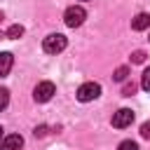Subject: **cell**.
<instances>
[{
    "label": "cell",
    "mask_w": 150,
    "mask_h": 150,
    "mask_svg": "<svg viewBox=\"0 0 150 150\" xmlns=\"http://www.w3.org/2000/svg\"><path fill=\"white\" fill-rule=\"evenodd\" d=\"M68 47V40H66V35H61V33H49L45 40H42V49L47 52V54H59V52H63Z\"/></svg>",
    "instance_id": "obj_1"
},
{
    "label": "cell",
    "mask_w": 150,
    "mask_h": 150,
    "mask_svg": "<svg viewBox=\"0 0 150 150\" xmlns=\"http://www.w3.org/2000/svg\"><path fill=\"white\" fill-rule=\"evenodd\" d=\"M84 19H87V12H84V7H80V5L68 7L66 14H63V21H66L68 28H77V26H82Z\"/></svg>",
    "instance_id": "obj_2"
},
{
    "label": "cell",
    "mask_w": 150,
    "mask_h": 150,
    "mask_svg": "<svg viewBox=\"0 0 150 150\" xmlns=\"http://www.w3.org/2000/svg\"><path fill=\"white\" fill-rule=\"evenodd\" d=\"M54 94H56V87H54V82H49V80L38 82V87L33 89V98H35V103H47V101H52Z\"/></svg>",
    "instance_id": "obj_3"
},
{
    "label": "cell",
    "mask_w": 150,
    "mask_h": 150,
    "mask_svg": "<svg viewBox=\"0 0 150 150\" xmlns=\"http://www.w3.org/2000/svg\"><path fill=\"white\" fill-rule=\"evenodd\" d=\"M98 96H101V84L98 82H84V84L77 87V101H82V103H89Z\"/></svg>",
    "instance_id": "obj_4"
},
{
    "label": "cell",
    "mask_w": 150,
    "mask_h": 150,
    "mask_svg": "<svg viewBox=\"0 0 150 150\" xmlns=\"http://www.w3.org/2000/svg\"><path fill=\"white\" fill-rule=\"evenodd\" d=\"M134 122V110L131 108H120L115 115H112V127H117V129H124V127H129Z\"/></svg>",
    "instance_id": "obj_5"
},
{
    "label": "cell",
    "mask_w": 150,
    "mask_h": 150,
    "mask_svg": "<svg viewBox=\"0 0 150 150\" xmlns=\"http://www.w3.org/2000/svg\"><path fill=\"white\" fill-rule=\"evenodd\" d=\"M23 148V138L19 134H9L0 141V150H21Z\"/></svg>",
    "instance_id": "obj_6"
},
{
    "label": "cell",
    "mask_w": 150,
    "mask_h": 150,
    "mask_svg": "<svg viewBox=\"0 0 150 150\" xmlns=\"http://www.w3.org/2000/svg\"><path fill=\"white\" fill-rule=\"evenodd\" d=\"M148 26H150V14H145V12H141V14H136L131 19V28L134 30H145Z\"/></svg>",
    "instance_id": "obj_7"
},
{
    "label": "cell",
    "mask_w": 150,
    "mask_h": 150,
    "mask_svg": "<svg viewBox=\"0 0 150 150\" xmlns=\"http://www.w3.org/2000/svg\"><path fill=\"white\" fill-rule=\"evenodd\" d=\"M12 63H14V56L9 52H0V77H5L12 70Z\"/></svg>",
    "instance_id": "obj_8"
},
{
    "label": "cell",
    "mask_w": 150,
    "mask_h": 150,
    "mask_svg": "<svg viewBox=\"0 0 150 150\" xmlns=\"http://www.w3.org/2000/svg\"><path fill=\"white\" fill-rule=\"evenodd\" d=\"M21 35H23V26H21V23L9 26V28H7V33H5V38H12V40H16V38H21Z\"/></svg>",
    "instance_id": "obj_9"
},
{
    "label": "cell",
    "mask_w": 150,
    "mask_h": 150,
    "mask_svg": "<svg viewBox=\"0 0 150 150\" xmlns=\"http://www.w3.org/2000/svg\"><path fill=\"white\" fill-rule=\"evenodd\" d=\"M127 75H129V68H127V66H120V68L115 70V75H112V77H115L117 82H124V80H127Z\"/></svg>",
    "instance_id": "obj_10"
},
{
    "label": "cell",
    "mask_w": 150,
    "mask_h": 150,
    "mask_svg": "<svg viewBox=\"0 0 150 150\" xmlns=\"http://www.w3.org/2000/svg\"><path fill=\"white\" fill-rule=\"evenodd\" d=\"M141 87H143L145 91H150V66L143 70V77H141Z\"/></svg>",
    "instance_id": "obj_11"
},
{
    "label": "cell",
    "mask_w": 150,
    "mask_h": 150,
    "mask_svg": "<svg viewBox=\"0 0 150 150\" xmlns=\"http://www.w3.org/2000/svg\"><path fill=\"white\" fill-rule=\"evenodd\" d=\"M117 150H138V143H134V141H122V143L117 145Z\"/></svg>",
    "instance_id": "obj_12"
},
{
    "label": "cell",
    "mask_w": 150,
    "mask_h": 150,
    "mask_svg": "<svg viewBox=\"0 0 150 150\" xmlns=\"http://www.w3.org/2000/svg\"><path fill=\"white\" fill-rule=\"evenodd\" d=\"M9 103V91L7 89H0V110H5Z\"/></svg>",
    "instance_id": "obj_13"
},
{
    "label": "cell",
    "mask_w": 150,
    "mask_h": 150,
    "mask_svg": "<svg viewBox=\"0 0 150 150\" xmlns=\"http://www.w3.org/2000/svg\"><path fill=\"white\" fill-rule=\"evenodd\" d=\"M131 61H134V63H143V61H145V52H141V49L134 52V54H131Z\"/></svg>",
    "instance_id": "obj_14"
},
{
    "label": "cell",
    "mask_w": 150,
    "mask_h": 150,
    "mask_svg": "<svg viewBox=\"0 0 150 150\" xmlns=\"http://www.w3.org/2000/svg\"><path fill=\"white\" fill-rule=\"evenodd\" d=\"M134 91H136V84H134V82H127V84H124V89H122V94H124V96H134Z\"/></svg>",
    "instance_id": "obj_15"
},
{
    "label": "cell",
    "mask_w": 150,
    "mask_h": 150,
    "mask_svg": "<svg viewBox=\"0 0 150 150\" xmlns=\"http://www.w3.org/2000/svg\"><path fill=\"white\" fill-rule=\"evenodd\" d=\"M141 136H143V138H150V122H143V127H141Z\"/></svg>",
    "instance_id": "obj_16"
},
{
    "label": "cell",
    "mask_w": 150,
    "mask_h": 150,
    "mask_svg": "<svg viewBox=\"0 0 150 150\" xmlns=\"http://www.w3.org/2000/svg\"><path fill=\"white\" fill-rule=\"evenodd\" d=\"M45 134H47V127H38L35 129V136H45Z\"/></svg>",
    "instance_id": "obj_17"
},
{
    "label": "cell",
    "mask_w": 150,
    "mask_h": 150,
    "mask_svg": "<svg viewBox=\"0 0 150 150\" xmlns=\"http://www.w3.org/2000/svg\"><path fill=\"white\" fill-rule=\"evenodd\" d=\"M2 19H5V14H2V12H0V21H2Z\"/></svg>",
    "instance_id": "obj_18"
},
{
    "label": "cell",
    "mask_w": 150,
    "mask_h": 150,
    "mask_svg": "<svg viewBox=\"0 0 150 150\" xmlns=\"http://www.w3.org/2000/svg\"><path fill=\"white\" fill-rule=\"evenodd\" d=\"M0 141H2V127H0Z\"/></svg>",
    "instance_id": "obj_19"
},
{
    "label": "cell",
    "mask_w": 150,
    "mask_h": 150,
    "mask_svg": "<svg viewBox=\"0 0 150 150\" xmlns=\"http://www.w3.org/2000/svg\"><path fill=\"white\" fill-rule=\"evenodd\" d=\"M2 38H5V33H0V40H2Z\"/></svg>",
    "instance_id": "obj_20"
}]
</instances>
